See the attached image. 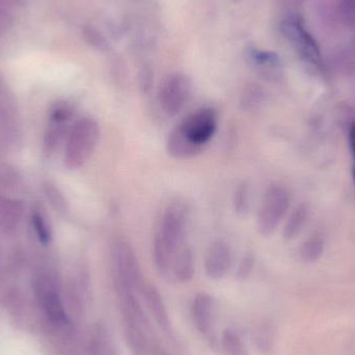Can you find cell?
Returning a JSON list of instances; mask_svg holds the SVG:
<instances>
[{"label":"cell","mask_w":355,"mask_h":355,"mask_svg":"<svg viewBox=\"0 0 355 355\" xmlns=\"http://www.w3.org/2000/svg\"><path fill=\"white\" fill-rule=\"evenodd\" d=\"M188 209L181 200L168 205L160 219L153 240V260L156 270L171 277L173 259L184 244L187 227Z\"/></svg>","instance_id":"1"},{"label":"cell","mask_w":355,"mask_h":355,"mask_svg":"<svg viewBox=\"0 0 355 355\" xmlns=\"http://www.w3.org/2000/svg\"><path fill=\"white\" fill-rule=\"evenodd\" d=\"M112 267L116 293L139 291L145 283L139 260L127 240H114L112 245Z\"/></svg>","instance_id":"2"},{"label":"cell","mask_w":355,"mask_h":355,"mask_svg":"<svg viewBox=\"0 0 355 355\" xmlns=\"http://www.w3.org/2000/svg\"><path fill=\"white\" fill-rule=\"evenodd\" d=\"M100 139L99 124L94 119L77 121L69 133L64 164L70 170L80 168L91 157Z\"/></svg>","instance_id":"3"},{"label":"cell","mask_w":355,"mask_h":355,"mask_svg":"<svg viewBox=\"0 0 355 355\" xmlns=\"http://www.w3.org/2000/svg\"><path fill=\"white\" fill-rule=\"evenodd\" d=\"M289 205L290 196L287 190L282 186L271 185L265 192L258 213L257 225L260 234L271 235L287 213Z\"/></svg>","instance_id":"4"},{"label":"cell","mask_w":355,"mask_h":355,"mask_svg":"<svg viewBox=\"0 0 355 355\" xmlns=\"http://www.w3.org/2000/svg\"><path fill=\"white\" fill-rule=\"evenodd\" d=\"M218 125V114L212 107L194 110L177 125L180 132L193 145L205 148L213 139Z\"/></svg>","instance_id":"5"},{"label":"cell","mask_w":355,"mask_h":355,"mask_svg":"<svg viewBox=\"0 0 355 355\" xmlns=\"http://www.w3.org/2000/svg\"><path fill=\"white\" fill-rule=\"evenodd\" d=\"M190 96V85L184 77L168 79L160 89L159 103L164 114L176 116L185 108Z\"/></svg>","instance_id":"6"},{"label":"cell","mask_w":355,"mask_h":355,"mask_svg":"<svg viewBox=\"0 0 355 355\" xmlns=\"http://www.w3.org/2000/svg\"><path fill=\"white\" fill-rule=\"evenodd\" d=\"M0 355H45L28 336L8 325L0 324Z\"/></svg>","instance_id":"7"},{"label":"cell","mask_w":355,"mask_h":355,"mask_svg":"<svg viewBox=\"0 0 355 355\" xmlns=\"http://www.w3.org/2000/svg\"><path fill=\"white\" fill-rule=\"evenodd\" d=\"M232 266V250L223 240H216L209 246L205 257V270L209 279L219 281Z\"/></svg>","instance_id":"8"},{"label":"cell","mask_w":355,"mask_h":355,"mask_svg":"<svg viewBox=\"0 0 355 355\" xmlns=\"http://www.w3.org/2000/svg\"><path fill=\"white\" fill-rule=\"evenodd\" d=\"M139 292L145 300L148 309L153 315L154 319L159 325L160 329L168 338L173 339L174 331H173L172 323H171L170 315H168L164 298L157 288L145 282Z\"/></svg>","instance_id":"9"},{"label":"cell","mask_w":355,"mask_h":355,"mask_svg":"<svg viewBox=\"0 0 355 355\" xmlns=\"http://www.w3.org/2000/svg\"><path fill=\"white\" fill-rule=\"evenodd\" d=\"M214 300L211 295L200 292L194 296L191 306L192 320L196 329L202 335L210 333L213 322Z\"/></svg>","instance_id":"10"},{"label":"cell","mask_w":355,"mask_h":355,"mask_svg":"<svg viewBox=\"0 0 355 355\" xmlns=\"http://www.w3.org/2000/svg\"><path fill=\"white\" fill-rule=\"evenodd\" d=\"M205 148L198 147L190 143L177 126L171 131L166 139V151L168 155L178 160H188L202 153Z\"/></svg>","instance_id":"11"},{"label":"cell","mask_w":355,"mask_h":355,"mask_svg":"<svg viewBox=\"0 0 355 355\" xmlns=\"http://www.w3.org/2000/svg\"><path fill=\"white\" fill-rule=\"evenodd\" d=\"M194 275V256L191 248L184 243L173 259L171 277L180 283L191 281Z\"/></svg>","instance_id":"12"},{"label":"cell","mask_w":355,"mask_h":355,"mask_svg":"<svg viewBox=\"0 0 355 355\" xmlns=\"http://www.w3.org/2000/svg\"><path fill=\"white\" fill-rule=\"evenodd\" d=\"M291 33L297 44V47L300 48V53L306 60L313 64H320V51L312 35L300 25V23H292Z\"/></svg>","instance_id":"13"},{"label":"cell","mask_w":355,"mask_h":355,"mask_svg":"<svg viewBox=\"0 0 355 355\" xmlns=\"http://www.w3.org/2000/svg\"><path fill=\"white\" fill-rule=\"evenodd\" d=\"M93 352L94 355H121L116 341L105 327H99L96 331Z\"/></svg>","instance_id":"14"},{"label":"cell","mask_w":355,"mask_h":355,"mask_svg":"<svg viewBox=\"0 0 355 355\" xmlns=\"http://www.w3.org/2000/svg\"><path fill=\"white\" fill-rule=\"evenodd\" d=\"M221 343L227 355H248L241 338L233 329H227L223 331Z\"/></svg>","instance_id":"15"},{"label":"cell","mask_w":355,"mask_h":355,"mask_svg":"<svg viewBox=\"0 0 355 355\" xmlns=\"http://www.w3.org/2000/svg\"><path fill=\"white\" fill-rule=\"evenodd\" d=\"M234 210L240 216L248 214L250 207V188L248 182L243 181L237 186L233 196Z\"/></svg>","instance_id":"16"},{"label":"cell","mask_w":355,"mask_h":355,"mask_svg":"<svg viewBox=\"0 0 355 355\" xmlns=\"http://www.w3.org/2000/svg\"><path fill=\"white\" fill-rule=\"evenodd\" d=\"M304 219H306V209L304 206L298 207L288 220L284 230V235L286 238L295 237L296 234L300 231L302 225H304Z\"/></svg>","instance_id":"17"},{"label":"cell","mask_w":355,"mask_h":355,"mask_svg":"<svg viewBox=\"0 0 355 355\" xmlns=\"http://www.w3.org/2000/svg\"><path fill=\"white\" fill-rule=\"evenodd\" d=\"M74 114V107L68 102H60L54 106L51 112V121L53 124L64 126Z\"/></svg>","instance_id":"18"},{"label":"cell","mask_w":355,"mask_h":355,"mask_svg":"<svg viewBox=\"0 0 355 355\" xmlns=\"http://www.w3.org/2000/svg\"><path fill=\"white\" fill-rule=\"evenodd\" d=\"M31 223H33V229H35V234H37L40 241L47 245L50 240H51V231H50L47 221L42 216V214L35 213L33 215V218H31Z\"/></svg>","instance_id":"19"},{"label":"cell","mask_w":355,"mask_h":355,"mask_svg":"<svg viewBox=\"0 0 355 355\" xmlns=\"http://www.w3.org/2000/svg\"><path fill=\"white\" fill-rule=\"evenodd\" d=\"M254 266V254H244L243 258L240 261L239 265H238L237 272H236V277L240 281H245L248 279L250 273H252V269Z\"/></svg>","instance_id":"20"},{"label":"cell","mask_w":355,"mask_h":355,"mask_svg":"<svg viewBox=\"0 0 355 355\" xmlns=\"http://www.w3.org/2000/svg\"><path fill=\"white\" fill-rule=\"evenodd\" d=\"M349 144L350 150H352V157L354 160V168H355V123L352 125L349 130Z\"/></svg>","instance_id":"21"},{"label":"cell","mask_w":355,"mask_h":355,"mask_svg":"<svg viewBox=\"0 0 355 355\" xmlns=\"http://www.w3.org/2000/svg\"><path fill=\"white\" fill-rule=\"evenodd\" d=\"M153 355H171L166 350L162 349L160 346L153 345Z\"/></svg>","instance_id":"22"},{"label":"cell","mask_w":355,"mask_h":355,"mask_svg":"<svg viewBox=\"0 0 355 355\" xmlns=\"http://www.w3.org/2000/svg\"><path fill=\"white\" fill-rule=\"evenodd\" d=\"M19 0H0V6H12V4H16Z\"/></svg>","instance_id":"23"},{"label":"cell","mask_w":355,"mask_h":355,"mask_svg":"<svg viewBox=\"0 0 355 355\" xmlns=\"http://www.w3.org/2000/svg\"><path fill=\"white\" fill-rule=\"evenodd\" d=\"M354 182H355V168H354Z\"/></svg>","instance_id":"24"}]
</instances>
